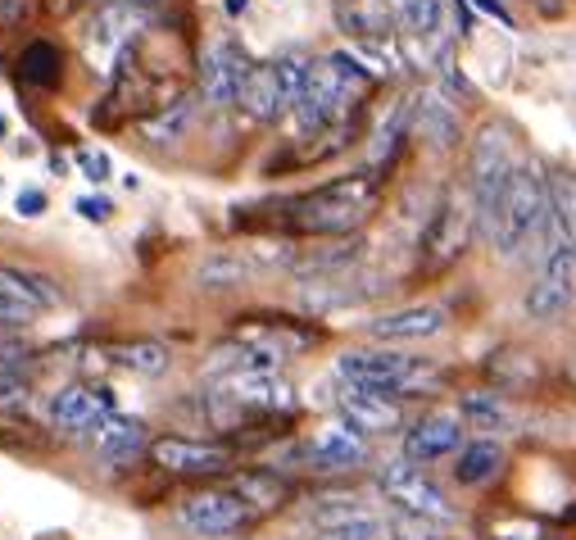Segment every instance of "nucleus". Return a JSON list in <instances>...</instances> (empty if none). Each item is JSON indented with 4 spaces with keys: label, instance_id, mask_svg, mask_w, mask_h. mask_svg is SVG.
<instances>
[{
    "label": "nucleus",
    "instance_id": "nucleus-1",
    "mask_svg": "<svg viewBox=\"0 0 576 540\" xmlns=\"http://www.w3.org/2000/svg\"><path fill=\"white\" fill-rule=\"evenodd\" d=\"M377 205V177L350 173L327 187H313L304 196L282 200V227L295 236H350Z\"/></svg>",
    "mask_w": 576,
    "mask_h": 540
},
{
    "label": "nucleus",
    "instance_id": "nucleus-2",
    "mask_svg": "<svg viewBox=\"0 0 576 540\" xmlns=\"http://www.w3.org/2000/svg\"><path fill=\"white\" fill-rule=\"evenodd\" d=\"M545 209H549V177H545V168H540L536 159H527L522 168H513V177H508V187H504V196H499L495 214L486 218L490 246H495L499 255H513V250H518L522 241L540 227Z\"/></svg>",
    "mask_w": 576,
    "mask_h": 540
},
{
    "label": "nucleus",
    "instance_id": "nucleus-3",
    "mask_svg": "<svg viewBox=\"0 0 576 540\" xmlns=\"http://www.w3.org/2000/svg\"><path fill=\"white\" fill-rule=\"evenodd\" d=\"M336 373H341V382L377 395H418L440 382V373L427 359L395 354V350H345L336 359Z\"/></svg>",
    "mask_w": 576,
    "mask_h": 540
},
{
    "label": "nucleus",
    "instance_id": "nucleus-4",
    "mask_svg": "<svg viewBox=\"0 0 576 540\" xmlns=\"http://www.w3.org/2000/svg\"><path fill=\"white\" fill-rule=\"evenodd\" d=\"M513 168H518L513 164V128L499 123V118L481 123L477 137H472V155H468V196H472V205H477L481 223L495 214Z\"/></svg>",
    "mask_w": 576,
    "mask_h": 540
},
{
    "label": "nucleus",
    "instance_id": "nucleus-5",
    "mask_svg": "<svg viewBox=\"0 0 576 540\" xmlns=\"http://www.w3.org/2000/svg\"><path fill=\"white\" fill-rule=\"evenodd\" d=\"M472 218H477V205L472 196H445L436 205V214L427 218L422 227V241H418V264L422 273H440V268H450L454 259L468 250L472 241Z\"/></svg>",
    "mask_w": 576,
    "mask_h": 540
},
{
    "label": "nucleus",
    "instance_id": "nucleus-6",
    "mask_svg": "<svg viewBox=\"0 0 576 540\" xmlns=\"http://www.w3.org/2000/svg\"><path fill=\"white\" fill-rule=\"evenodd\" d=\"M250 518H254V509L232 491V486H227V491H200V495L177 504V522H182L191 536H205V540L232 536V531H241Z\"/></svg>",
    "mask_w": 576,
    "mask_h": 540
},
{
    "label": "nucleus",
    "instance_id": "nucleus-7",
    "mask_svg": "<svg viewBox=\"0 0 576 540\" xmlns=\"http://www.w3.org/2000/svg\"><path fill=\"white\" fill-rule=\"evenodd\" d=\"M381 491H386V500L391 504H400L404 513H413V518H427V522H450L454 518V509H450V500L440 495V486L431 482V477H422L418 468H413V459L409 463H386L381 468Z\"/></svg>",
    "mask_w": 576,
    "mask_h": 540
},
{
    "label": "nucleus",
    "instance_id": "nucleus-8",
    "mask_svg": "<svg viewBox=\"0 0 576 540\" xmlns=\"http://www.w3.org/2000/svg\"><path fill=\"white\" fill-rule=\"evenodd\" d=\"M576 300V246H558L554 255L545 259L540 277L527 291V314L536 323H554V318L567 314V305Z\"/></svg>",
    "mask_w": 576,
    "mask_h": 540
},
{
    "label": "nucleus",
    "instance_id": "nucleus-9",
    "mask_svg": "<svg viewBox=\"0 0 576 540\" xmlns=\"http://www.w3.org/2000/svg\"><path fill=\"white\" fill-rule=\"evenodd\" d=\"M141 19H146V14L127 10V5H100V10L91 14L87 32H82V55H87L91 69H100V73L114 69V59L123 55L127 37L141 28Z\"/></svg>",
    "mask_w": 576,
    "mask_h": 540
},
{
    "label": "nucleus",
    "instance_id": "nucleus-10",
    "mask_svg": "<svg viewBox=\"0 0 576 540\" xmlns=\"http://www.w3.org/2000/svg\"><path fill=\"white\" fill-rule=\"evenodd\" d=\"M109 413H114V395H109L105 386L73 382V386H59L46 400V418L59 432H96Z\"/></svg>",
    "mask_w": 576,
    "mask_h": 540
},
{
    "label": "nucleus",
    "instance_id": "nucleus-11",
    "mask_svg": "<svg viewBox=\"0 0 576 540\" xmlns=\"http://www.w3.org/2000/svg\"><path fill=\"white\" fill-rule=\"evenodd\" d=\"M150 463L177 477H209V472H227L232 468V450L227 445H205V441H186V436H164L150 441Z\"/></svg>",
    "mask_w": 576,
    "mask_h": 540
},
{
    "label": "nucleus",
    "instance_id": "nucleus-12",
    "mask_svg": "<svg viewBox=\"0 0 576 540\" xmlns=\"http://www.w3.org/2000/svg\"><path fill=\"white\" fill-rule=\"evenodd\" d=\"M218 395H227L245 413H291L295 409V391L277 373H232L218 382Z\"/></svg>",
    "mask_w": 576,
    "mask_h": 540
},
{
    "label": "nucleus",
    "instance_id": "nucleus-13",
    "mask_svg": "<svg viewBox=\"0 0 576 540\" xmlns=\"http://www.w3.org/2000/svg\"><path fill=\"white\" fill-rule=\"evenodd\" d=\"M454 450H463V418L450 409L427 413V418H418V423L404 432V454H409L413 463H436Z\"/></svg>",
    "mask_w": 576,
    "mask_h": 540
},
{
    "label": "nucleus",
    "instance_id": "nucleus-14",
    "mask_svg": "<svg viewBox=\"0 0 576 540\" xmlns=\"http://www.w3.org/2000/svg\"><path fill=\"white\" fill-rule=\"evenodd\" d=\"M409 132H413V137H422L427 146H436V150L454 146L459 132H463L459 109L445 100V91L422 87L418 96H413V105H409Z\"/></svg>",
    "mask_w": 576,
    "mask_h": 540
},
{
    "label": "nucleus",
    "instance_id": "nucleus-15",
    "mask_svg": "<svg viewBox=\"0 0 576 540\" xmlns=\"http://www.w3.org/2000/svg\"><path fill=\"white\" fill-rule=\"evenodd\" d=\"M250 69L254 64L232 46V41L209 46L205 64H200V91H205V100L209 105H232V100L241 96V82L250 78Z\"/></svg>",
    "mask_w": 576,
    "mask_h": 540
},
{
    "label": "nucleus",
    "instance_id": "nucleus-16",
    "mask_svg": "<svg viewBox=\"0 0 576 540\" xmlns=\"http://www.w3.org/2000/svg\"><path fill=\"white\" fill-rule=\"evenodd\" d=\"M300 454L313 468H354L368 459V445H363V432H354L350 423H332L323 432H313Z\"/></svg>",
    "mask_w": 576,
    "mask_h": 540
},
{
    "label": "nucleus",
    "instance_id": "nucleus-17",
    "mask_svg": "<svg viewBox=\"0 0 576 540\" xmlns=\"http://www.w3.org/2000/svg\"><path fill=\"white\" fill-rule=\"evenodd\" d=\"M232 336L236 341H250V345H264V350L282 354V359L295 350H309V345L318 341V332L295 323V318H241Z\"/></svg>",
    "mask_w": 576,
    "mask_h": 540
},
{
    "label": "nucleus",
    "instance_id": "nucleus-18",
    "mask_svg": "<svg viewBox=\"0 0 576 540\" xmlns=\"http://www.w3.org/2000/svg\"><path fill=\"white\" fill-rule=\"evenodd\" d=\"M341 418L354 427V432L381 436V432H395L404 413H400V404H395L391 395H377V391H359V386H350V391L341 395Z\"/></svg>",
    "mask_w": 576,
    "mask_h": 540
},
{
    "label": "nucleus",
    "instance_id": "nucleus-19",
    "mask_svg": "<svg viewBox=\"0 0 576 540\" xmlns=\"http://www.w3.org/2000/svg\"><path fill=\"white\" fill-rule=\"evenodd\" d=\"M445 327V309L436 305H409V309H395V314H381L368 323V336L377 341H427Z\"/></svg>",
    "mask_w": 576,
    "mask_h": 540
},
{
    "label": "nucleus",
    "instance_id": "nucleus-20",
    "mask_svg": "<svg viewBox=\"0 0 576 540\" xmlns=\"http://www.w3.org/2000/svg\"><path fill=\"white\" fill-rule=\"evenodd\" d=\"M236 105H241L250 118H259V123H273V118H282L291 105H286V91H282V78H277V64H254L250 78L241 82V96H236Z\"/></svg>",
    "mask_w": 576,
    "mask_h": 540
},
{
    "label": "nucleus",
    "instance_id": "nucleus-21",
    "mask_svg": "<svg viewBox=\"0 0 576 540\" xmlns=\"http://www.w3.org/2000/svg\"><path fill=\"white\" fill-rule=\"evenodd\" d=\"M141 450H150L146 445V427L137 423V418H123V413H109L105 423L96 427V454L105 463H114V468H123V463H132Z\"/></svg>",
    "mask_w": 576,
    "mask_h": 540
},
{
    "label": "nucleus",
    "instance_id": "nucleus-22",
    "mask_svg": "<svg viewBox=\"0 0 576 540\" xmlns=\"http://www.w3.org/2000/svg\"><path fill=\"white\" fill-rule=\"evenodd\" d=\"M232 491L241 495L254 513H273V509H282V504L291 500V482H286V477H277V472H268V468L241 472V477L232 482Z\"/></svg>",
    "mask_w": 576,
    "mask_h": 540
},
{
    "label": "nucleus",
    "instance_id": "nucleus-23",
    "mask_svg": "<svg viewBox=\"0 0 576 540\" xmlns=\"http://www.w3.org/2000/svg\"><path fill=\"white\" fill-rule=\"evenodd\" d=\"M499 468H504V445L499 441H468L459 450V459H454V477H459L463 486H486L499 477Z\"/></svg>",
    "mask_w": 576,
    "mask_h": 540
},
{
    "label": "nucleus",
    "instance_id": "nucleus-24",
    "mask_svg": "<svg viewBox=\"0 0 576 540\" xmlns=\"http://www.w3.org/2000/svg\"><path fill=\"white\" fill-rule=\"evenodd\" d=\"M105 354L118 368L141 373V377H159L168 368V345L159 341H118V345H105Z\"/></svg>",
    "mask_w": 576,
    "mask_h": 540
},
{
    "label": "nucleus",
    "instance_id": "nucleus-25",
    "mask_svg": "<svg viewBox=\"0 0 576 540\" xmlns=\"http://www.w3.org/2000/svg\"><path fill=\"white\" fill-rule=\"evenodd\" d=\"M459 418H463V423H472L477 432H508V427H513V409H508L499 395H490V391H468V395H463Z\"/></svg>",
    "mask_w": 576,
    "mask_h": 540
},
{
    "label": "nucleus",
    "instance_id": "nucleus-26",
    "mask_svg": "<svg viewBox=\"0 0 576 540\" xmlns=\"http://www.w3.org/2000/svg\"><path fill=\"white\" fill-rule=\"evenodd\" d=\"M0 277L14 286V291L28 300L32 309H55L59 300H64V291H59L55 277L37 273V268H19V264H0Z\"/></svg>",
    "mask_w": 576,
    "mask_h": 540
},
{
    "label": "nucleus",
    "instance_id": "nucleus-27",
    "mask_svg": "<svg viewBox=\"0 0 576 540\" xmlns=\"http://www.w3.org/2000/svg\"><path fill=\"white\" fill-rule=\"evenodd\" d=\"M19 73L32 87H59V78H64V55H59L50 41H28L19 55Z\"/></svg>",
    "mask_w": 576,
    "mask_h": 540
},
{
    "label": "nucleus",
    "instance_id": "nucleus-28",
    "mask_svg": "<svg viewBox=\"0 0 576 540\" xmlns=\"http://www.w3.org/2000/svg\"><path fill=\"white\" fill-rule=\"evenodd\" d=\"M549 218L558 227V241L576 246V177L572 173L549 177Z\"/></svg>",
    "mask_w": 576,
    "mask_h": 540
},
{
    "label": "nucleus",
    "instance_id": "nucleus-29",
    "mask_svg": "<svg viewBox=\"0 0 576 540\" xmlns=\"http://www.w3.org/2000/svg\"><path fill=\"white\" fill-rule=\"evenodd\" d=\"M254 259H245L241 250H218V255H209L205 264H200V286H209V291H227V286H241L245 277H250Z\"/></svg>",
    "mask_w": 576,
    "mask_h": 540
},
{
    "label": "nucleus",
    "instance_id": "nucleus-30",
    "mask_svg": "<svg viewBox=\"0 0 576 540\" xmlns=\"http://www.w3.org/2000/svg\"><path fill=\"white\" fill-rule=\"evenodd\" d=\"M391 10L418 41H431L445 23V0H391Z\"/></svg>",
    "mask_w": 576,
    "mask_h": 540
},
{
    "label": "nucleus",
    "instance_id": "nucleus-31",
    "mask_svg": "<svg viewBox=\"0 0 576 540\" xmlns=\"http://www.w3.org/2000/svg\"><path fill=\"white\" fill-rule=\"evenodd\" d=\"M309 69H313V59L304 55H282L277 59V78H282V91H286V105H300L304 91H309Z\"/></svg>",
    "mask_w": 576,
    "mask_h": 540
},
{
    "label": "nucleus",
    "instance_id": "nucleus-32",
    "mask_svg": "<svg viewBox=\"0 0 576 540\" xmlns=\"http://www.w3.org/2000/svg\"><path fill=\"white\" fill-rule=\"evenodd\" d=\"M186 118H191V105H182V100H177V105L164 109L159 118H146V123H141V132H146L150 141H177V132L186 128Z\"/></svg>",
    "mask_w": 576,
    "mask_h": 540
},
{
    "label": "nucleus",
    "instance_id": "nucleus-33",
    "mask_svg": "<svg viewBox=\"0 0 576 540\" xmlns=\"http://www.w3.org/2000/svg\"><path fill=\"white\" fill-rule=\"evenodd\" d=\"M381 536V522L377 518H354V522H341V527H323L313 540H377Z\"/></svg>",
    "mask_w": 576,
    "mask_h": 540
},
{
    "label": "nucleus",
    "instance_id": "nucleus-34",
    "mask_svg": "<svg viewBox=\"0 0 576 540\" xmlns=\"http://www.w3.org/2000/svg\"><path fill=\"white\" fill-rule=\"evenodd\" d=\"M32 314H37V309H32L28 300H23V295L0 277V323H28Z\"/></svg>",
    "mask_w": 576,
    "mask_h": 540
},
{
    "label": "nucleus",
    "instance_id": "nucleus-35",
    "mask_svg": "<svg viewBox=\"0 0 576 540\" xmlns=\"http://www.w3.org/2000/svg\"><path fill=\"white\" fill-rule=\"evenodd\" d=\"M78 168L91 177V182H105V177H109V155H105V150H78Z\"/></svg>",
    "mask_w": 576,
    "mask_h": 540
},
{
    "label": "nucleus",
    "instance_id": "nucleus-36",
    "mask_svg": "<svg viewBox=\"0 0 576 540\" xmlns=\"http://www.w3.org/2000/svg\"><path fill=\"white\" fill-rule=\"evenodd\" d=\"M78 214L87 218V223H109V218H114V205H109L105 196H82L78 200Z\"/></svg>",
    "mask_w": 576,
    "mask_h": 540
},
{
    "label": "nucleus",
    "instance_id": "nucleus-37",
    "mask_svg": "<svg viewBox=\"0 0 576 540\" xmlns=\"http://www.w3.org/2000/svg\"><path fill=\"white\" fill-rule=\"evenodd\" d=\"M14 209H19L23 218H37V214H46V196H41V191H19Z\"/></svg>",
    "mask_w": 576,
    "mask_h": 540
},
{
    "label": "nucleus",
    "instance_id": "nucleus-38",
    "mask_svg": "<svg viewBox=\"0 0 576 540\" xmlns=\"http://www.w3.org/2000/svg\"><path fill=\"white\" fill-rule=\"evenodd\" d=\"M468 5H477V10H481V14H490L495 23H513V19H508V10L499 5V0H468Z\"/></svg>",
    "mask_w": 576,
    "mask_h": 540
},
{
    "label": "nucleus",
    "instance_id": "nucleus-39",
    "mask_svg": "<svg viewBox=\"0 0 576 540\" xmlns=\"http://www.w3.org/2000/svg\"><path fill=\"white\" fill-rule=\"evenodd\" d=\"M105 5H127V10H137V14H146V10H155L159 0H105Z\"/></svg>",
    "mask_w": 576,
    "mask_h": 540
},
{
    "label": "nucleus",
    "instance_id": "nucleus-40",
    "mask_svg": "<svg viewBox=\"0 0 576 540\" xmlns=\"http://www.w3.org/2000/svg\"><path fill=\"white\" fill-rule=\"evenodd\" d=\"M536 10H545V14H558V10H563V0H536Z\"/></svg>",
    "mask_w": 576,
    "mask_h": 540
},
{
    "label": "nucleus",
    "instance_id": "nucleus-41",
    "mask_svg": "<svg viewBox=\"0 0 576 540\" xmlns=\"http://www.w3.org/2000/svg\"><path fill=\"white\" fill-rule=\"evenodd\" d=\"M227 10H232V14H241V10H245V0H227Z\"/></svg>",
    "mask_w": 576,
    "mask_h": 540
},
{
    "label": "nucleus",
    "instance_id": "nucleus-42",
    "mask_svg": "<svg viewBox=\"0 0 576 540\" xmlns=\"http://www.w3.org/2000/svg\"><path fill=\"white\" fill-rule=\"evenodd\" d=\"M0 137H5V118H0Z\"/></svg>",
    "mask_w": 576,
    "mask_h": 540
}]
</instances>
